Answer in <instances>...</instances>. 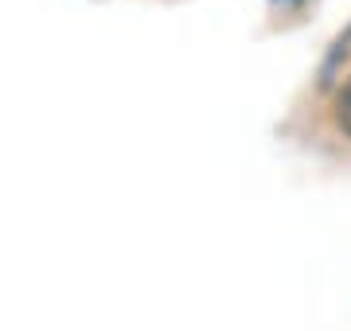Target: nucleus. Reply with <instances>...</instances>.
Segmentation results:
<instances>
[{"mask_svg":"<svg viewBox=\"0 0 351 331\" xmlns=\"http://www.w3.org/2000/svg\"><path fill=\"white\" fill-rule=\"evenodd\" d=\"M336 125L351 137V78L339 86V94H336Z\"/></svg>","mask_w":351,"mask_h":331,"instance_id":"obj_1","label":"nucleus"}]
</instances>
